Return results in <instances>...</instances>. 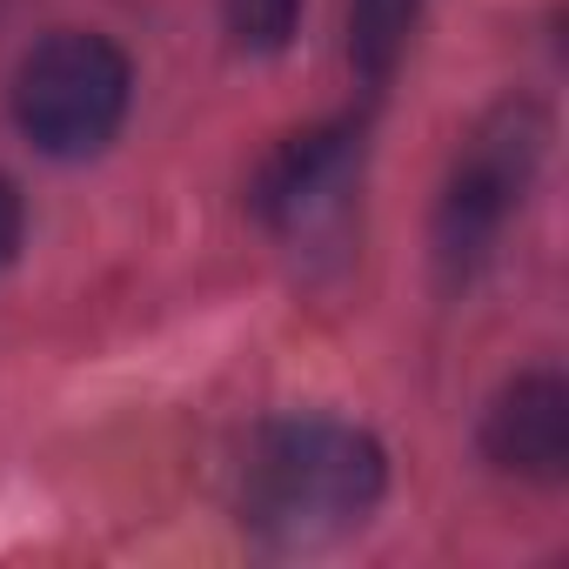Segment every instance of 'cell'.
Returning a JSON list of instances; mask_svg holds the SVG:
<instances>
[{
  "label": "cell",
  "instance_id": "8",
  "mask_svg": "<svg viewBox=\"0 0 569 569\" xmlns=\"http://www.w3.org/2000/svg\"><path fill=\"white\" fill-rule=\"evenodd\" d=\"M14 248H21V194L0 181V261H8Z\"/></svg>",
  "mask_w": 569,
  "mask_h": 569
},
{
  "label": "cell",
  "instance_id": "2",
  "mask_svg": "<svg viewBox=\"0 0 569 569\" xmlns=\"http://www.w3.org/2000/svg\"><path fill=\"white\" fill-rule=\"evenodd\" d=\"M128 114V61L101 34H48L14 81V121L48 154H94Z\"/></svg>",
  "mask_w": 569,
  "mask_h": 569
},
{
  "label": "cell",
  "instance_id": "3",
  "mask_svg": "<svg viewBox=\"0 0 569 569\" xmlns=\"http://www.w3.org/2000/svg\"><path fill=\"white\" fill-rule=\"evenodd\" d=\"M542 154V121L529 108H502L456 161L449 174V194H442V221H436V241H442V261L456 274H469L489 241L502 234V221L516 214L522 188H529V168Z\"/></svg>",
  "mask_w": 569,
  "mask_h": 569
},
{
  "label": "cell",
  "instance_id": "6",
  "mask_svg": "<svg viewBox=\"0 0 569 569\" xmlns=\"http://www.w3.org/2000/svg\"><path fill=\"white\" fill-rule=\"evenodd\" d=\"M416 14H422V0H356L349 8V61L369 88H382L396 74V61L409 54Z\"/></svg>",
  "mask_w": 569,
  "mask_h": 569
},
{
  "label": "cell",
  "instance_id": "7",
  "mask_svg": "<svg viewBox=\"0 0 569 569\" xmlns=\"http://www.w3.org/2000/svg\"><path fill=\"white\" fill-rule=\"evenodd\" d=\"M296 21H302V0H228V28H234V41L241 48H281L296 34Z\"/></svg>",
  "mask_w": 569,
  "mask_h": 569
},
{
  "label": "cell",
  "instance_id": "4",
  "mask_svg": "<svg viewBox=\"0 0 569 569\" xmlns=\"http://www.w3.org/2000/svg\"><path fill=\"white\" fill-rule=\"evenodd\" d=\"M362 174L356 128H309L289 134L254 174V208L281 241H322L349 221V194Z\"/></svg>",
  "mask_w": 569,
  "mask_h": 569
},
{
  "label": "cell",
  "instance_id": "1",
  "mask_svg": "<svg viewBox=\"0 0 569 569\" xmlns=\"http://www.w3.org/2000/svg\"><path fill=\"white\" fill-rule=\"evenodd\" d=\"M382 449L349 422H274L248 449L241 522L274 549H322L382 502Z\"/></svg>",
  "mask_w": 569,
  "mask_h": 569
},
{
  "label": "cell",
  "instance_id": "5",
  "mask_svg": "<svg viewBox=\"0 0 569 569\" xmlns=\"http://www.w3.org/2000/svg\"><path fill=\"white\" fill-rule=\"evenodd\" d=\"M482 442H489L496 469L529 476V482H556L569 469V389L556 376H522L489 409Z\"/></svg>",
  "mask_w": 569,
  "mask_h": 569
}]
</instances>
